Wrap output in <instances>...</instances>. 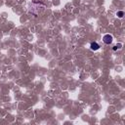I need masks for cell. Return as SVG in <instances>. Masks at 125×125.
Here are the masks:
<instances>
[{"instance_id":"cell-4","label":"cell","mask_w":125,"mask_h":125,"mask_svg":"<svg viewBox=\"0 0 125 125\" xmlns=\"http://www.w3.org/2000/svg\"><path fill=\"white\" fill-rule=\"evenodd\" d=\"M121 46H122V45L119 43V44H117L116 46H114V47H113V50L115 51V50H117V49H120V48H121Z\"/></svg>"},{"instance_id":"cell-3","label":"cell","mask_w":125,"mask_h":125,"mask_svg":"<svg viewBox=\"0 0 125 125\" xmlns=\"http://www.w3.org/2000/svg\"><path fill=\"white\" fill-rule=\"evenodd\" d=\"M117 16H118V18H122V17L124 16V12H123V11H119V12H117Z\"/></svg>"},{"instance_id":"cell-1","label":"cell","mask_w":125,"mask_h":125,"mask_svg":"<svg viewBox=\"0 0 125 125\" xmlns=\"http://www.w3.org/2000/svg\"><path fill=\"white\" fill-rule=\"evenodd\" d=\"M112 36L110 35V34H105V35H104V37H103V41L105 43V44H107V45H109V44H111V42H112Z\"/></svg>"},{"instance_id":"cell-2","label":"cell","mask_w":125,"mask_h":125,"mask_svg":"<svg viewBox=\"0 0 125 125\" xmlns=\"http://www.w3.org/2000/svg\"><path fill=\"white\" fill-rule=\"evenodd\" d=\"M90 47H91V49H92V50L96 51V50H98V49L100 48V45H99L97 42H92V43H91V45H90Z\"/></svg>"}]
</instances>
